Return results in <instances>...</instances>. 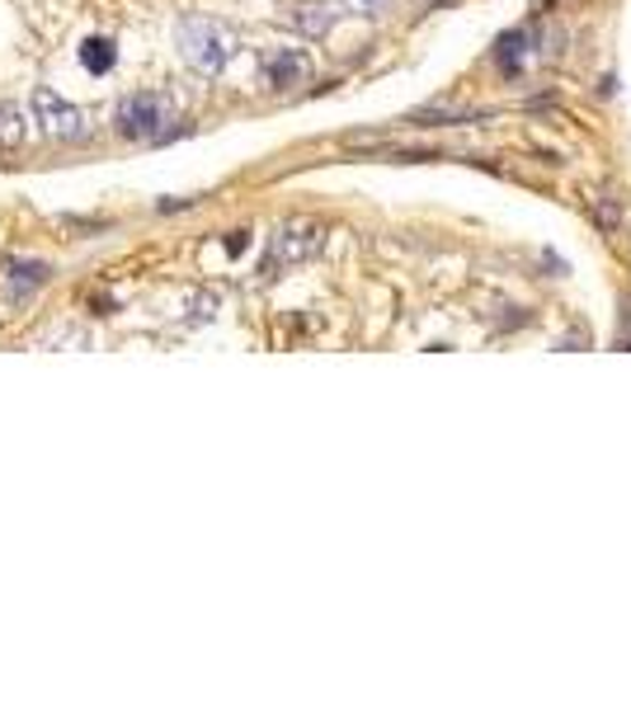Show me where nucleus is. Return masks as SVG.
Masks as SVG:
<instances>
[{
	"instance_id": "1",
	"label": "nucleus",
	"mask_w": 631,
	"mask_h": 706,
	"mask_svg": "<svg viewBox=\"0 0 631 706\" xmlns=\"http://www.w3.org/2000/svg\"><path fill=\"white\" fill-rule=\"evenodd\" d=\"M180 52L184 62L203 76H222L226 62L236 57V33L217 20H184L180 24Z\"/></svg>"
},
{
	"instance_id": "2",
	"label": "nucleus",
	"mask_w": 631,
	"mask_h": 706,
	"mask_svg": "<svg viewBox=\"0 0 631 706\" xmlns=\"http://www.w3.org/2000/svg\"><path fill=\"white\" fill-rule=\"evenodd\" d=\"M170 122H174V104L165 95H151V90H137L128 99H118V109H114V128L128 141L165 137Z\"/></svg>"
},
{
	"instance_id": "3",
	"label": "nucleus",
	"mask_w": 631,
	"mask_h": 706,
	"mask_svg": "<svg viewBox=\"0 0 631 706\" xmlns=\"http://www.w3.org/2000/svg\"><path fill=\"white\" fill-rule=\"evenodd\" d=\"M321 240H325V232L316 222H284L274 232V240H269V255L259 259V278H278L284 269H292V264H302V259H311L316 250H321Z\"/></svg>"
},
{
	"instance_id": "4",
	"label": "nucleus",
	"mask_w": 631,
	"mask_h": 706,
	"mask_svg": "<svg viewBox=\"0 0 631 706\" xmlns=\"http://www.w3.org/2000/svg\"><path fill=\"white\" fill-rule=\"evenodd\" d=\"M33 118H39V132L52 137V141H85L90 137L85 114L76 109V104H66L57 90H47V85L33 90Z\"/></svg>"
},
{
	"instance_id": "5",
	"label": "nucleus",
	"mask_w": 631,
	"mask_h": 706,
	"mask_svg": "<svg viewBox=\"0 0 631 706\" xmlns=\"http://www.w3.org/2000/svg\"><path fill=\"white\" fill-rule=\"evenodd\" d=\"M259 76H265L269 90H288V85H302V76H307V57H302V52H292V47L269 52L265 66H259Z\"/></svg>"
},
{
	"instance_id": "6",
	"label": "nucleus",
	"mask_w": 631,
	"mask_h": 706,
	"mask_svg": "<svg viewBox=\"0 0 631 706\" xmlns=\"http://www.w3.org/2000/svg\"><path fill=\"white\" fill-rule=\"evenodd\" d=\"M47 264H39V259H24V264H10V274H6V292L10 297H29L33 288H43L47 282Z\"/></svg>"
},
{
	"instance_id": "7",
	"label": "nucleus",
	"mask_w": 631,
	"mask_h": 706,
	"mask_svg": "<svg viewBox=\"0 0 631 706\" xmlns=\"http://www.w3.org/2000/svg\"><path fill=\"white\" fill-rule=\"evenodd\" d=\"M24 137H29V122H24V114L14 109V104H0V151L24 147Z\"/></svg>"
},
{
	"instance_id": "8",
	"label": "nucleus",
	"mask_w": 631,
	"mask_h": 706,
	"mask_svg": "<svg viewBox=\"0 0 631 706\" xmlns=\"http://www.w3.org/2000/svg\"><path fill=\"white\" fill-rule=\"evenodd\" d=\"M114 57H118V47L109 39H85V47H81V62L90 76H104V71L114 66Z\"/></svg>"
},
{
	"instance_id": "9",
	"label": "nucleus",
	"mask_w": 631,
	"mask_h": 706,
	"mask_svg": "<svg viewBox=\"0 0 631 706\" xmlns=\"http://www.w3.org/2000/svg\"><path fill=\"white\" fill-rule=\"evenodd\" d=\"M330 20H335V10L330 6H302L297 10V29H302L307 39H321V33L330 29Z\"/></svg>"
},
{
	"instance_id": "10",
	"label": "nucleus",
	"mask_w": 631,
	"mask_h": 706,
	"mask_svg": "<svg viewBox=\"0 0 631 706\" xmlns=\"http://www.w3.org/2000/svg\"><path fill=\"white\" fill-rule=\"evenodd\" d=\"M500 66L510 71V76H518V66H523V33H510V39H500Z\"/></svg>"
},
{
	"instance_id": "11",
	"label": "nucleus",
	"mask_w": 631,
	"mask_h": 706,
	"mask_svg": "<svg viewBox=\"0 0 631 706\" xmlns=\"http://www.w3.org/2000/svg\"><path fill=\"white\" fill-rule=\"evenodd\" d=\"M213 307H217V297H213V292L194 297V315H189V321H207V315H213Z\"/></svg>"
}]
</instances>
